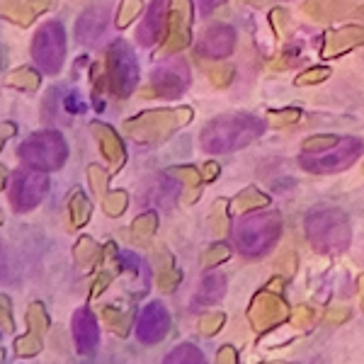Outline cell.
Returning a JSON list of instances; mask_svg holds the SVG:
<instances>
[{
  "label": "cell",
  "instance_id": "6da1fadb",
  "mask_svg": "<svg viewBox=\"0 0 364 364\" xmlns=\"http://www.w3.org/2000/svg\"><path fill=\"white\" fill-rule=\"evenodd\" d=\"M267 122H262L260 117L248 114V112H231L214 117L207 127L202 129V149L207 154H233L245 146H250L252 141H257L265 134Z\"/></svg>",
  "mask_w": 364,
  "mask_h": 364
},
{
  "label": "cell",
  "instance_id": "7a4b0ae2",
  "mask_svg": "<svg viewBox=\"0 0 364 364\" xmlns=\"http://www.w3.org/2000/svg\"><path fill=\"white\" fill-rule=\"evenodd\" d=\"M304 231L311 248L321 255H340L350 248L352 231L345 211L336 207H316L304 219Z\"/></svg>",
  "mask_w": 364,
  "mask_h": 364
},
{
  "label": "cell",
  "instance_id": "3957f363",
  "mask_svg": "<svg viewBox=\"0 0 364 364\" xmlns=\"http://www.w3.org/2000/svg\"><path fill=\"white\" fill-rule=\"evenodd\" d=\"M279 236V211H248V214H240V219L233 226V238H236L238 250L248 257H262L272 250Z\"/></svg>",
  "mask_w": 364,
  "mask_h": 364
},
{
  "label": "cell",
  "instance_id": "277c9868",
  "mask_svg": "<svg viewBox=\"0 0 364 364\" xmlns=\"http://www.w3.org/2000/svg\"><path fill=\"white\" fill-rule=\"evenodd\" d=\"M192 117H195L192 107L154 109V112H146L134 122H129L127 129L139 144H158V141L168 139L173 132H178L180 127H185Z\"/></svg>",
  "mask_w": 364,
  "mask_h": 364
},
{
  "label": "cell",
  "instance_id": "5b68a950",
  "mask_svg": "<svg viewBox=\"0 0 364 364\" xmlns=\"http://www.w3.org/2000/svg\"><path fill=\"white\" fill-rule=\"evenodd\" d=\"M362 154H364L362 139L340 136L338 144L328 146L326 151H318V154H301L299 156V166L314 175H331V173H340V170L350 168Z\"/></svg>",
  "mask_w": 364,
  "mask_h": 364
},
{
  "label": "cell",
  "instance_id": "8992f818",
  "mask_svg": "<svg viewBox=\"0 0 364 364\" xmlns=\"http://www.w3.org/2000/svg\"><path fill=\"white\" fill-rule=\"evenodd\" d=\"M20 158L27 166L49 173V170H58L66 163L68 146L61 134L46 129V132L32 134V136L20 146Z\"/></svg>",
  "mask_w": 364,
  "mask_h": 364
},
{
  "label": "cell",
  "instance_id": "52a82bcc",
  "mask_svg": "<svg viewBox=\"0 0 364 364\" xmlns=\"http://www.w3.org/2000/svg\"><path fill=\"white\" fill-rule=\"evenodd\" d=\"M32 58L39 70L54 75L61 70L66 58V32L61 22H46L32 39Z\"/></svg>",
  "mask_w": 364,
  "mask_h": 364
},
{
  "label": "cell",
  "instance_id": "ba28073f",
  "mask_svg": "<svg viewBox=\"0 0 364 364\" xmlns=\"http://www.w3.org/2000/svg\"><path fill=\"white\" fill-rule=\"evenodd\" d=\"M107 73L109 87L117 97H129L139 83V63L136 54L132 51L124 39H117L107 51Z\"/></svg>",
  "mask_w": 364,
  "mask_h": 364
},
{
  "label": "cell",
  "instance_id": "9c48e42d",
  "mask_svg": "<svg viewBox=\"0 0 364 364\" xmlns=\"http://www.w3.org/2000/svg\"><path fill=\"white\" fill-rule=\"evenodd\" d=\"M49 190V178L44 170H37L32 166L17 170L10 182V204L15 211H29L44 199Z\"/></svg>",
  "mask_w": 364,
  "mask_h": 364
},
{
  "label": "cell",
  "instance_id": "30bf717a",
  "mask_svg": "<svg viewBox=\"0 0 364 364\" xmlns=\"http://www.w3.org/2000/svg\"><path fill=\"white\" fill-rule=\"evenodd\" d=\"M289 316H291V309L287 306L282 294H277V291H272V289L257 291L248 306V321L255 333L272 331V328L282 326Z\"/></svg>",
  "mask_w": 364,
  "mask_h": 364
},
{
  "label": "cell",
  "instance_id": "8fae6325",
  "mask_svg": "<svg viewBox=\"0 0 364 364\" xmlns=\"http://www.w3.org/2000/svg\"><path fill=\"white\" fill-rule=\"evenodd\" d=\"M151 85L154 92L166 100L180 97L182 92L190 87V68H187L185 58H170V61L161 63L154 75H151Z\"/></svg>",
  "mask_w": 364,
  "mask_h": 364
},
{
  "label": "cell",
  "instance_id": "7c38bea8",
  "mask_svg": "<svg viewBox=\"0 0 364 364\" xmlns=\"http://www.w3.org/2000/svg\"><path fill=\"white\" fill-rule=\"evenodd\" d=\"M170 331V314L161 301H151L141 309L136 321V338L144 345H156L168 336Z\"/></svg>",
  "mask_w": 364,
  "mask_h": 364
},
{
  "label": "cell",
  "instance_id": "4fadbf2b",
  "mask_svg": "<svg viewBox=\"0 0 364 364\" xmlns=\"http://www.w3.org/2000/svg\"><path fill=\"white\" fill-rule=\"evenodd\" d=\"M73 340H75V350L83 357H92L97 352L100 345V326L92 316L90 309H78L73 314Z\"/></svg>",
  "mask_w": 364,
  "mask_h": 364
},
{
  "label": "cell",
  "instance_id": "5bb4252c",
  "mask_svg": "<svg viewBox=\"0 0 364 364\" xmlns=\"http://www.w3.org/2000/svg\"><path fill=\"white\" fill-rule=\"evenodd\" d=\"M364 44V25H343L331 29L326 37V44L321 49L323 58H336Z\"/></svg>",
  "mask_w": 364,
  "mask_h": 364
},
{
  "label": "cell",
  "instance_id": "9a60e30c",
  "mask_svg": "<svg viewBox=\"0 0 364 364\" xmlns=\"http://www.w3.org/2000/svg\"><path fill=\"white\" fill-rule=\"evenodd\" d=\"M364 0H306L304 13L316 22H336L345 15H355Z\"/></svg>",
  "mask_w": 364,
  "mask_h": 364
},
{
  "label": "cell",
  "instance_id": "2e32d148",
  "mask_svg": "<svg viewBox=\"0 0 364 364\" xmlns=\"http://www.w3.org/2000/svg\"><path fill=\"white\" fill-rule=\"evenodd\" d=\"M236 49V32L228 25H214L199 39V54L209 58H228Z\"/></svg>",
  "mask_w": 364,
  "mask_h": 364
},
{
  "label": "cell",
  "instance_id": "e0dca14e",
  "mask_svg": "<svg viewBox=\"0 0 364 364\" xmlns=\"http://www.w3.org/2000/svg\"><path fill=\"white\" fill-rule=\"evenodd\" d=\"M190 22L192 0H173V8H170V37L166 51H178L190 44Z\"/></svg>",
  "mask_w": 364,
  "mask_h": 364
},
{
  "label": "cell",
  "instance_id": "ac0fdd59",
  "mask_svg": "<svg viewBox=\"0 0 364 364\" xmlns=\"http://www.w3.org/2000/svg\"><path fill=\"white\" fill-rule=\"evenodd\" d=\"M168 0H154L149 13L144 17V25L139 27V42L144 46H154L161 39L163 29L168 25Z\"/></svg>",
  "mask_w": 364,
  "mask_h": 364
},
{
  "label": "cell",
  "instance_id": "d6986e66",
  "mask_svg": "<svg viewBox=\"0 0 364 364\" xmlns=\"http://www.w3.org/2000/svg\"><path fill=\"white\" fill-rule=\"evenodd\" d=\"M107 25H109V10L107 8H90L80 15L78 27H75V37H78V42H83V44H92L102 37Z\"/></svg>",
  "mask_w": 364,
  "mask_h": 364
},
{
  "label": "cell",
  "instance_id": "ffe728a7",
  "mask_svg": "<svg viewBox=\"0 0 364 364\" xmlns=\"http://www.w3.org/2000/svg\"><path fill=\"white\" fill-rule=\"evenodd\" d=\"M269 207V197L265 192H260L257 187H248V190L238 192L231 202V214L240 216V214H248V211H257V209H265Z\"/></svg>",
  "mask_w": 364,
  "mask_h": 364
},
{
  "label": "cell",
  "instance_id": "44dd1931",
  "mask_svg": "<svg viewBox=\"0 0 364 364\" xmlns=\"http://www.w3.org/2000/svg\"><path fill=\"white\" fill-rule=\"evenodd\" d=\"M226 287H228V279H226L224 272L204 274L202 284H199V301H207V304L219 301V299L224 296Z\"/></svg>",
  "mask_w": 364,
  "mask_h": 364
},
{
  "label": "cell",
  "instance_id": "7402d4cb",
  "mask_svg": "<svg viewBox=\"0 0 364 364\" xmlns=\"http://www.w3.org/2000/svg\"><path fill=\"white\" fill-rule=\"evenodd\" d=\"M166 362L168 364H202L204 355H202V350H199L197 345L182 343L166 357Z\"/></svg>",
  "mask_w": 364,
  "mask_h": 364
},
{
  "label": "cell",
  "instance_id": "603a6c76",
  "mask_svg": "<svg viewBox=\"0 0 364 364\" xmlns=\"http://www.w3.org/2000/svg\"><path fill=\"white\" fill-rule=\"evenodd\" d=\"M299 119H301V109H299V107L269 109V112H267V124H269V127H274V129L296 124Z\"/></svg>",
  "mask_w": 364,
  "mask_h": 364
},
{
  "label": "cell",
  "instance_id": "cb8c5ba5",
  "mask_svg": "<svg viewBox=\"0 0 364 364\" xmlns=\"http://www.w3.org/2000/svg\"><path fill=\"white\" fill-rule=\"evenodd\" d=\"M326 78H331V68H328V66H311V68L304 70V73L296 75L294 85H299V87L318 85V83H326Z\"/></svg>",
  "mask_w": 364,
  "mask_h": 364
},
{
  "label": "cell",
  "instance_id": "d4e9b609",
  "mask_svg": "<svg viewBox=\"0 0 364 364\" xmlns=\"http://www.w3.org/2000/svg\"><path fill=\"white\" fill-rule=\"evenodd\" d=\"M224 323H226V316L221 314V311H211V314H204L202 318H199V333H202L204 338H211L224 328Z\"/></svg>",
  "mask_w": 364,
  "mask_h": 364
},
{
  "label": "cell",
  "instance_id": "484cf974",
  "mask_svg": "<svg viewBox=\"0 0 364 364\" xmlns=\"http://www.w3.org/2000/svg\"><path fill=\"white\" fill-rule=\"evenodd\" d=\"M340 136L336 134H321V136H311L301 144V154H318V151H326L328 146L338 144Z\"/></svg>",
  "mask_w": 364,
  "mask_h": 364
},
{
  "label": "cell",
  "instance_id": "4316f807",
  "mask_svg": "<svg viewBox=\"0 0 364 364\" xmlns=\"http://www.w3.org/2000/svg\"><path fill=\"white\" fill-rule=\"evenodd\" d=\"M228 257H231V248H228L226 243H214L207 252H204L202 265L204 267H216V265H221L224 260H228Z\"/></svg>",
  "mask_w": 364,
  "mask_h": 364
},
{
  "label": "cell",
  "instance_id": "83f0119b",
  "mask_svg": "<svg viewBox=\"0 0 364 364\" xmlns=\"http://www.w3.org/2000/svg\"><path fill=\"white\" fill-rule=\"evenodd\" d=\"M228 211H231V207H226V202H216L214 211H211L209 224L216 233H219V236H224L226 228H228Z\"/></svg>",
  "mask_w": 364,
  "mask_h": 364
},
{
  "label": "cell",
  "instance_id": "f1b7e54d",
  "mask_svg": "<svg viewBox=\"0 0 364 364\" xmlns=\"http://www.w3.org/2000/svg\"><path fill=\"white\" fill-rule=\"evenodd\" d=\"M156 226H158L156 214H144V216H139L136 224H134V236H136L139 240L149 238L151 233L156 231Z\"/></svg>",
  "mask_w": 364,
  "mask_h": 364
},
{
  "label": "cell",
  "instance_id": "f546056e",
  "mask_svg": "<svg viewBox=\"0 0 364 364\" xmlns=\"http://www.w3.org/2000/svg\"><path fill=\"white\" fill-rule=\"evenodd\" d=\"M289 321L294 323L296 328H309L311 323H314V309H309V306H296L294 311H291V316H289Z\"/></svg>",
  "mask_w": 364,
  "mask_h": 364
},
{
  "label": "cell",
  "instance_id": "4dcf8cb0",
  "mask_svg": "<svg viewBox=\"0 0 364 364\" xmlns=\"http://www.w3.org/2000/svg\"><path fill=\"white\" fill-rule=\"evenodd\" d=\"M207 73H209V78L214 80L216 85H228L233 80V66H221V68H216V66H209L207 68Z\"/></svg>",
  "mask_w": 364,
  "mask_h": 364
},
{
  "label": "cell",
  "instance_id": "1f68e13d",
  "mask_svg": "<svg viewBox=\"0 0 364 364\" xmlns=\"http://www.w3.org/2000/svg\"><path fill=\"white\" fill-rule=\"evenodd\" d=\"M139 10H141V0H124V8H122L119 17H117L119 27H127V22H129V20H134Z\"/></svg>",
  "mask_w": 364,
  "mask_h": 364
},
{
  "label": "cell",
  "instance_id": "d6a6232c",
  "mask_svg": "<svg viewBox=\"0 0 364 364\" xmlns=\"http://www.w3.org/2000/svg\"><path fill=\"white\" fill-rule=\"evenodd\" d=\"M216 362H219V364H238L236 350H233L231 345H224V348L219 350V357H216Z\"/></svg>",
  "mask_w": 364,
  "mask_h": 364
},
{
  "label": "cell",
  "instance_id": "836d02e7",
  "mask_svg": "<svg viewBox=\"0 0 364 364\" xmlns=\"http://www.w3.org/2000/svg\"><path fill=\"white\" fill-rule=\"evenodd\" d=\"M348 318H350V309L348 306H345V309H331L326 314V321H331V323H343Z\"/></svg>",
  "mask_w": 364,
  "mask_h": 364
},
{
  "label": "cell",
  "instance_id": "e575fe53",
  "mask_svg": "<svg viewBox=\"0 0 364 364\" xmlns=\"http://www.w3.org/2000/svg\"><path fill=\"white\" fill-rule=\"evenodd\" d=\"M269 20H272V27H274V32H282V20H289V15H287V10H282V8H274L272 13H269Z\"/></svg>",
  "mask_w": 364,
  "mask_h": 364
},
{
  "label": "cell",
  "instance_id": "d590c367",
  "mask_svg": "<svg viewBox=\"0 0 364 364\" xmlns=\"http://www.w3.org/2000/svg\"><path fill=\"white\" fill-rule=\"evenodd\" d=\"M226 0H197V5H199V10H202V15H209V13H214L216 8H221Z\"/></svg>",
  "mask_w": 364,
  "mask_h": 364
},
{
  "label": "cell",
  "instance_id": "8d00e7d4",
  "mask_svg": "<svg viewBox=\"0 0 364 364\" xmlns=\"http://www.w3.org/2000/svg\"><path fill=\"white\" fill-rule=\"evenodd\" d=\"M216 178H219V166L211 161V163L204 166V182H214Z\"/></svg>",
  "mask_w": 364,
  "mask_h": 364
},
{
  "label": "cell",
  "instance_id": "74e56055",
  "mask_svg": "<svg viewBox=\"0 0 364 364\" xmlns=\"http://www.w3.org/2000/svg\"><path fill=\"white\" fill-rule=\"evenodd\" d=\"M360 301H362V311H364V277L360 282Z\"/></svg>",
  "mask_w": 364,
  "mask_h": 364
},
{
  "label": "cell",
  "instance_id": "f35d334b",
  "mask_svg": "<svg viewBox=\"0 0 364 364\" xmlns=\"http://www.w3.org/2000/svg\"><path fill=\"white\" fill-rule=\"evenodd\" d=\"M355 15H362V17H364V5H362V8H360V10H357V13H355Z\"/></svg>",
  "mask_w": 364,
  "mask_h": 364
}]
</instances>
